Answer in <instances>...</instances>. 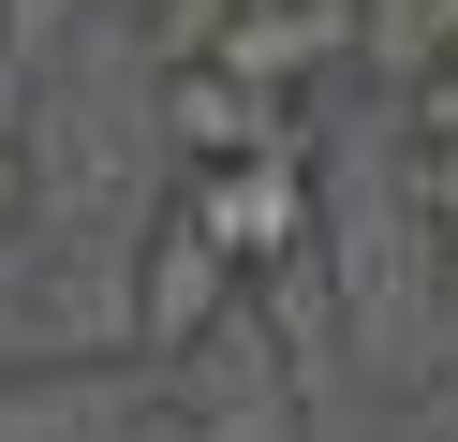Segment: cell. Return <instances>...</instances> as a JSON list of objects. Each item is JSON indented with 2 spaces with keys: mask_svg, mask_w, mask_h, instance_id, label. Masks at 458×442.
Here are the masks:
<instances>
[{
  "mask_svg": "<svg viewBox=\"0 0 458 442\" xmlns=\"http://www.w3.org/2000/svg\"><path fill=\"white\" fill-rule=\"evenodd\" d=\"M178 221L208 236L237 280H281L296 265V236H326L310 221V147H281V163H222V177H192L178 192Z\"/></svg>",
  "mask_w": 458,
  "mask_h": 442,
  "instance_id": "obj_1",
  "label": "cell"
},
{
  "mask_svg": "<svg viewBox=\"0 0 458 442\" xmlns=\"http://www.w3.org/2000/svg\"><path fill=\"white\" fill-rule=\"evenodd\" d=\"M163 133H178L192 177H222V163H281V147H296V104L251 88V74H222V59H178V74H163Z\"/></svg>",
  "mask_w": 458,
  "mask_h": 442,
  "instance_id": "obj_2",
  "label": "cell"
},
{
  "mask_svg": "<svg viewBox=\"0 0 458 442\" xmlns=\"http://www.w3.org/2000/svg\"><path fill=\"white\" fill-rule=\"evenodd\" d=\"M428 221H444V251H458V147H428Z\"/></svg>",
  "mask_w": 458,
  "mask_h": 442,
  "instance_id": "obj_3",
  "label": "cell"
},
{
  "mask_svg": "<svg viewBox=\"0 0 458 442\" xmlns=\"http://www.w3.org/2000/svg\"><path fill=\"white\" fill-rule=\"evenodd\" d=\"M15 192H30V177H15V147H0V221H15Z\"/></svg>",
  "mask_w": 458,
  "mask_h": 442,
  "instance_id": "obj_4",
  "label": "cell"
},
{
  "mask_svg": "<svg viewBox=\"0 0 458 442\" xmlns=\"http://www.w3.org/2000/svg\"><path fill=\"white\" fill-rule=\"evenodd\" d=\"M444 15H458V0H444Z\"/></svg>",
  "mask_w": 458,
  "mask_h": 442,
  "instance_id": "obj_5",
  "label": "cell"
},
{
  "mask_svg": "<svg viewBox=\"0 0 458 442\" xmlns=\"http://www.w3.org/2000/svg\"><path fill=\"white\" fill-rule=\"evenodd\" d=\"M444 265H458V251H444Z\"/></svg>",
  "mask_w": 458,
  "mask_h": 442,
  "instance_id": "obj_6",
  "label": "cell"
}]
</instances>
